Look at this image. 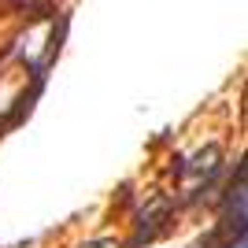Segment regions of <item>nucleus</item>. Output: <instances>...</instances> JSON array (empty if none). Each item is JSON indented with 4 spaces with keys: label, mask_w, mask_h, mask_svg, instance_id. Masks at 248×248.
<instances>
[{
    "label": "nucleus",
    "mask_w": 248,
    "mask_h": 248,
    "mask_svg": "<svg viewBox=\"0 0 248 248\" xmlns=\"http://www.w3.org/2000/svg\"><path fill=\"white\" fill-rule=\"evenodd\" d=\"M78 248H123L115 237H96V241H82Z\"/></svg>",
    "instance_id": "3"
},
{
    "label": "nucleus",
    "mask_w": 248,
    "mask_h": 248,
    "mask_svg": "<svg viewBox=\"0 0 248 248\" xmlns=\"http://www.w3.org/2000/svg\"><path fill=\"white\" fill-rule=\"evenodd\" d=\"M167 215H170V200L167 197H152L145 204V211H141V226H137V245L141 241H152L159 230H163V222H167Z\"/></svg>",
    "instance_id": "2"
},
{
    "label": "nucleus",
    "mask_w": 248,
    "mask_h": 248,
    "mask_svg": "<svg viewBox=\"0 0 248 248\" xmlns=\"http://www.w3.org/2000/svg\"><path fill=\"white\" fill-rule=\"evenodd\" d=\"M218 167H222V148L218 145H207L200 148L193 159H186V163L178 167V178H182V189H186V200L200 197L207 186H211V178L218 174Z\"/></svg>",
    "instance_id": "1"
}]
</instances>
